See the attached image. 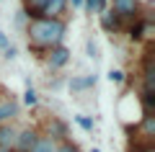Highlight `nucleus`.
<instances>
[{"label": "nucleus", "instance_id": "6e6552de", "mask_svg": "<svg viewBox=\"0 0 155 152\" xmlns=\"http://www.w3.org/2000/svg\"><path fill=\"white\" fill-rule=\"evenodd\" d=\"M150 28H153V26H150V21H137L132 28H129V36H132L134 41H140V39H147V36H150Z\"/></svg>", "mask_w": 155, "mask_h": 152}, {"label": "nucleus", "instance_id": "1a4fd4ad", "mask_svg": "<svg viewBox=\"0 0 155 152\" xmlns=\"http://www.w3.org/2000/svg\"><path fill=\"white\" fill-rule=\"evenodd\" d=\"M57 150V142L52 137H39V142L31 147V152H54Z\"/></svg>", "mask_w": 155, "mask_h": 152}, {"label": "nucleus", "instance_id": "ddd939ff", "mask_svg": "<svg viewBox=\"0 0 155 152\" xmlns=\"http://www.w3.org/2000/svg\"><path fill=\"white\" fill-rule=\"evenodd\" d=\"M23 101H26V106H36V103H39V98H36V90H34V88H28V90L23 93Z\"/></svg>", "mask_w": 155, "mask_h": 152}, {"label": "nucleus", "instance_id": "4468645a", "mask_svg": "<svg viewBox=\"0 0 155 152\" xmlns=\"http://www.w3.org/2000/svg\"><path fill=\"white\" fill-rule=\"evenodd\" d=\"M75 121H78L80 126H83L85 131H91V129H93V121H91V119H85V116H75Z\"/></svg>", "mask_w": 155, "mask_h": 152}, {"label": "nucleus", "instance_id": "0eeeda50", "mask_svg": "<svg viewBox=\"0 0 155 152\" xmlns=\"http://www.w3.org/2000/svg\"><path fill=\"white\" fill-rule=\"evenodd\" d=\"M18 114V103L13 101V98H8V101H0V124L8 119H13V116Z\"/></svg>", "mask_w": 155, "mask_h": 152}, {"label": "nucleus", "instance_id": "9d476101", "mask_svg": "<svg viewBox=\"0 0 155 152\" xmlns=\"http://www.w3.org/2000/svg\"><path fill=\"white\" fill-rule=\"evenodd\" d=\"M44 5H47V0H23V8H26V13H28V16H34V18L41 16Z\"/></svg>", "mask_w": 155, "mask_h": 152}, {"label": "nucleus", "instance_id": "f257e3e1", "mask_svg": "<svg viewBox=\"0 0 155 152\" xmlns=\"http://www.w3.org/2000/svg\"><path fill=\"white\" fill-rule=\"evenodd\" d=\"M28 34V44L34 49H54L62 47V39H65V21L62 18H31L26 28Z\"/></svg>", "mask_w": 155, "mask_h": 152}, {"label": "nucleus", "instance_id": "f3484780", "mask_svg": "<svg viewBox=\"0 0 155 152\" xmlns=\"http://www.w3.org/2000/svg\"><path fill=\"white\" fill-rule=\"evenodd\" d=\"M8 47H11V41L5 39V34L0 31V49H8Z\"/></svg>", "mask_w": 155, "mask_h": 152}, {"label": "nucleus", "instance_id": "2eb2a0df", "mask_svg": "<svg viewBox=\"0 0 155 152\" xmlns=\"http://www.w3.org/2000/svg\"><path fill=\"white\" fill-rule=\"evenodd\" d=\"M109 80L111 82H124V72L122 70H111L109 72Z\"/></svg>", "mask_w": 155, "mask_h": 152}, {"label": "nucleus", "instance_id": "f8f14e48", "mask_svg": "<svg viewBox=\"0 0 155 152\" xmlns=\"http://www.w3.org/2000/svg\"><path fill=\"white\" fill-rule=\"evenodd\" d=\"M83 5L91 13H104L106 11V0H83Z\"/></svg>", "mask_w": 155, "mask_h": 152}, {"label": "nucleus", "instance_id": "a211bd4d", "mask_svg": "<svg viewBox=\"0 0 155 152\" xmlns=\"http://www.w3.org/2000/svg\"><path fill=\"white\" fill-rule=\"evenodd\" d=\"M72 5H75V8H83V0H72Z\"/></svg>", "mask_w": 155, "mask_h": 152}, {"label": "nucleus", "instance_id": "dca6fc26", "mask_svg": "<svg viewBox=\"0 0 155 152\" xmlns=\"http://www.w3.org/2000/svg\"><path fill=\"white\" fill-rule=\"evenodd\" d=\"M54 152H78V147L75 144H70V142H62V144H57V150Z\"/></svg>", "mask_w": 155, "mask_h": 152}, {"label": "nucleus", "instance_id": "20e7f679", "mask_svg": "<svg viewBox=\"0 0 155 152\" xmlns=\"http://www.w3.org/2000/svg\"><path fill=\"white\" fill-rule=\"evenodd\" d=\"M47 62H49L52 70H57V67H65L67 62H70V49H65V47H54V49H49V57H47Z\"/></svg>", "mask_w": 155, "mask_h": 152}, {"label": "nucleus", "instance_id": "423d86ee", "mask_svg": "<svg viewBox=\"0 0 155 152\" xmlns=\"http://www.w3.org/2000/svg\"><path fill=\"white\" fill-rule=\"evenodd\" d=\"M13 144H16V129L0 126V150H13Z\"/></svg>", "mask_w": 155, "mask_h": 152}, {"label": "nucleus", "instance_id": "aec40b11", "mask_svg": "<svg viewBox=\"0 0 155 152\" xmlns=\"http://www.w3.org/2000/svg\"><path fill=\"white\" fill-rule=\"evenodd\" d=\"M91 152H101V150H91Z\"/></svg>", "mask_w": 155, "mask_h": 152}, {"label": "nucleus", "instance_id": "39448f33", "mask_svg": "<svg viewBox=\"0 0 155 152\" xmlns=\"http://www.w3.org/2000/svg\"><path fill=\"white\" fill-rule=\"evenodd\" d=\"M67 8V0H47L44 11H41V18H60Z\"/></svg>", "mask_w": 155, "mask_h": 152}, {"label": "nucleus", "instance_id": "7ed1b4c3", "mask_svg": "<svg viewBox=\"0 0 155 152\" xmlns=\"http://www.w3.org/2000/svg\"><path fill=\"white\" fill-rule=\"evenodd\" d=\"M36 142H39V134L34 129H26V131H21V134H16V144L13 147H16L18 152H31V147L36 144Z\"/></svg>", "mask_w": 155, "mask_h": 152}, {"label": "nucleus", "instance_id": "6ab92c4d", "mask_svg": "<svg viewBox=\"0 0 155 152\" xmlns=\"http://www.w3.org/2000/svg\"><path fill=\"white\" fill-rule=\"evenodd\" d=\"M0 152H13V150H0Z\"/></svg>", "mask_w": 155, "mask_h": 152}, {"label": "nucleus", "instance_id": "f03ea898", "mask_svg": "<svg viewBox=\"0 0 155 152\" xmlns=\"http://www.w3.org/2000/svg\"><path fill=\"white\" fill-rule=\"evenodd\" d=\"M114 5V16L116 18H137L140 13V0H111Z\"/></svg>", "mask_w": 155, "mask_h": 152}, {"label": "nucleus", "instance_id": "9b49d317", "mask_svg": "<svg viewBox=\"0 0 155 152\" xmlns=\"http://www.w3.org/2000/svg\"><path fill=\"white\" fill-rule=\"evenodd\" d=\"M96 82V75H88V77H75V80H70V88L72 90H83V88L93 85Z\"/></svg>", "mask_w": 155, "mask_h": 152}]
</instances>
